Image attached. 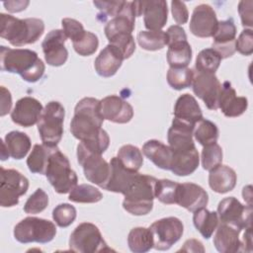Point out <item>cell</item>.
Wrapping results in <instances>:
<instances>
[{"mask_svg":"<svg viewBox=\"0 0 253 253\" xmlns=\"http://www.w3.org/2000/svg\"><path fill=\"white\" fill-rule=\"evenodd\" d=\"M104 120L100 101L92 97H85L75 106L70 131L90 151L103 154L110 144V137L102 128Z\"/></svg>","mask_w":253,"mask_h":253,"instance_id":"cell-1","label":"cell"},{"mask_svg":"<svg viewBox=\"0 0 253 253\" xmlns=\"http://www.w3.org/2000/svg\"><path fill=\"white\" fill-rule=\"evenodd\" d=\"M1 70L19 74L25 81L35 83L39 81L45 70L44 63L38 53L28 48L0 47Z\"/></svg>","mask_w":253,"mask_h":253,"instance_id":"cell-2","label":"cell"},{"mask_svg":"<svg viewBox=\"0 0 253 253\" xmlns=\"http://www.w3.org/2000/svg\"><path fill=\"white\" fill-rule=\"evenodd\" d=\"M44 32L43 21L38 18L18 19L4 13L0 14V37L14 46L36 42Z\"/></svg>","mask_w":253,"mask_h":253,"instance_id":"cell-3","label":"cell"},{"mask_svg":"<svg viewBox=\"0 0 253 253\" xmlns=\"http://www.w3.org/2000/svg\"><path fill=\"white\" fill-rule=\"evenodd\" d=\"M156 178L138 174L134 182L125 193L123 208L133 215H145L153 208Z\"/></svg>","mask_w":253,"mask_h":253,"instance_id":"cell-4","label":"cell"},{"mask_svg":"<svg viewBox=\"0 0 253 253\" xmlns=\"http://www.w3.org/2000/svg\"><path fill=\"white\" fill-rule=\"evenodd\" d=\"M44 175L58 194L69 193L78 182L77 175L71 169L68 158L57 146H53L51 149Z\"/></svg>","mask_w":253,"mask_h":253,"instance_id":"cell-5","label":"cell"},{"mask_svg":"<svg viewBox=\"0 0 253 253\" xmlns=\"http://www.w3.org/2000/svg\"><path fill=\"white\" fill-rule=\"evenodd\" d=\"M65 111L57 101L48 102L38 122V130L43 144L57 146L63 135Z\"/></svg>","mask_w":253,"mask_h":253,"instance_id":"cell-6","label":"cell"},{"mask_svg":"<svg viewBox=\"0 0 253 253\" xmlns=\"http://www.w3.org/2000/svg\"><path fill=\"white\" fill-rule=\"evenodd\" d=\"M56 234L55 224L44 218L28 216L14 227V237L20 243H48Z\"/></svg>","mask_w":253,"mask_h":253,"instance_id":"cell-7","label":"cell"},{"mask_svg":"<svg viewBox=\"0 0 253 253\" xmlns=\"http://www.w3.org/2000/svg\"><path fill=\"white\" fill-rule=\"evenodd\" d=\"M71 251L79 253H95L111 251L99 228L91 222H82L75 227L69 238Z\"/></svg>","mask_w":253,"mask_h":253,"instance_id":"cell-8","label":"cell"},{"mask_svg":"<svg viewBox=\"0 0 253 253\" xmlns=\"http://www.w3.org/2000/svg\"><path fill=\"white\" fill-rule=\"evenodd\" d=\"M77 160L82 166L84 176L89 182L103 188L110 176L111 166L103 157L90 151L82 142L77 145Z\"/></svg>","mask_w":253,"mask_h":253,"instance_id":"cell-9","label":"cell"},{"mask_svg":"<svg viewBox=\"0 0 253 253\" xmlns=\"http://www.w3.org/2000/svg\"><path fill=\"white\" fill-rule=\"evenodd\" d=\"M0 206L11 208L19 204V198L29 189V180L15 169L0 168Z\"/></svg>","mask_w":253,"mask_h":253,"instance_id":"cell-10","label":"cell"},{"mask_svg":"<svg viewBox=\"0 0 253 253\" xmlns=\"http://www.w3.org/2000/svg\"><path fill=\"white\" fill-rule=\"evenodd\" d=\"M149 228L153 236V248L159 251L170 249L184 232L183 222L175 216L158 219Z\"/></svg>","mask_w":253,"mask_h":253,"instance_id":"cell-11","label":"cell"},{"mask_svg":"<svg viewBox=\"0 0 253 253\" xmlns=\"http://www.w3.org/2000/svg\"><path fill=\"white\" fill-rule=\"evenodd\" d=\"M217 215L220 222L240 229L252 227V206L242 205L234 197L225 198L218 203Z\"/></svg>","mask_w":253,"mask_h":253,"instance_id":"cell-12","label":"cell"},{"mask_svg":"<svg viewBox=\"0 0 253 253\" xmlns=\"http://www.w3.org/2000/svg\"><path fill=\"white\" fill-rule=\"evenodd\" d=\"M192 88L195 95L203 100L208 109L212 111L218 109L221 84L215 74L198 71L194 72Z\"/></svg>","mask_w":253,"mask_h":253,"instance_id":"cell-13","label":"cell"},{"mask_svg":"<svg viewBox=\"0 0 253 253\" xmlns=\"http://www.w3.org/2000/svg\"><path fill=\"white\" fill-rule=\"evenodd\" d=\"M218 21L214 10L208 4H200L195 7L191 21L190 31L198 38H211L217 29Z\"/></svg>","mask_w":253,"mask_h":253,"instance_id":"cell-14","label":"cell"},{"mask_svg":"<svg viewBox=\"0 0 253 253\" xmlns=\"http://www.w3.org/2000/svg\"><path fill=\"white\" fill-rule=\"evenodd\" d=\"M66 40L63 30H52L45 36L42 47L48 65L61 66L66 62L68 58V51L64 45Z\"/></svg>","mask_w":253,"mask_h":253,"instance_id":"cell-15","label":"cell"},{"mask_svg":"<svg viewBox=\"0 0 253 253\" xmlns=\"http://www.w3.org/2000/svg\"><path fill=\"white\" fill-rule=\"evenodd\" d=\"M138 15L143 16L144 26L148 31H160L168 19L167 2L164 0L137 1Z\"/></svg>","mask_w":253,"mask_h":253,"instance_id":"cell-16","label":"cell"},{"mask_svg":"<svg viewBox=\"0 0 253 253\" xmlns=\"http://www.w3.org/2000/svg\"><path fill=\"white\" fill-rule=\"evenodd\" d=\"M236 27L232 18L218 22L217 29L212 36V49H214L219 56L227 58L233 55L236 51Z\"/></svg>","mask_w":253,"mask_h":253,"instance_id":"cell-17","label":"cell"},{"mask_svg":"<svg viewBox=\"0 0 253 253\" xmlns=\"http://www.w3.org/2000/svg\"><path fill=\"white\" fill-rule=\"evenodd\" d=\"M135 17L132 1H124L119 13L109 20L104 28L108 41L119 35L131 34L135 26Z\"/></svg>","mask_w":253,"mask_h":253,"instance_id":"cell-18","label":"cell"},{"mask_svg":"<svg viewBox=\"0 0 253 253\" xmlns=\"http://www.w3.org/2000/svg\"><path fill=\"white\" fill-rule=\"evenodd\" d=\"M42 111V105L39 100L27 96L16 102L11 113V119L15 124L29 127L38 124Z\"/></svg>","mask_w":253,"mask_h":253,"instance_id":"cell-19","label":"cell"},{"mask_svg":"<svg viewBox=\"0 0 253 253\" xmlns=\"http://www.w3.org/2000/svg\"><path fill=\"white\" fill-rule=\"evenodd\" d=\"M209 195L204 188L195 183H179L176 204L191 212L207 207Z\"/></svg>","mask_w":253,"mask_h":253,"instance_id":"cell-20","label":"cell"},{"mask_svg":"<svg viewBox=\"0 0 253 253\" xmlns=\"http://www.w3.org/2000/svg\"><path fill=\"white\" fill-rule=\"evenodd\" d=\"M101 113L105 120L116 124H126L133 117L131 105L117 95H110L100 101Z\"/></svg>","mask_w":253,"mask_h":253,"instance_id":"cell-21","label":"cell"},{"mask_svg":"<svg viewBox=\"0 0 253 253\" xmlns=\"http://www.w3.org/2000/svg\"><path fill=\"white\" fill-rule=\"evenodd\" d=\"M242 229L227 223L220 222L215 229L213 236V245L220 253L244 252L242 240L239 234Z\"/></svg>","mask_w":253,"mask_h":253,"instance_id":"cell-22","label":"cell"},{"mask_svg":"<svg viewBox=\"0 0 253 253\" xmlns=\"http://www.w3.org/2000/svg\"><path fill=\"white\" fill-rule=\"evenodd\" d=\"M111 173L104 190L114 193H120L125 195L130 185L134 182L138 176V172H134L126 169L119 160L118 157H113L110 161Z\"/></svg>","mask_w":253,"mask_h":253,"instance_id":"cell-23","label":"cell"},{"mask_svg":"<svg viewBox=\"0 0 253 253\" xmlns=\"http://www.w3.org/2000/svg\"><path fill=\"white\" fill-rule=\"evenodd\" d=\"M248 107V101L245 97H238L231 83L225 81L221 84L218 98V109L227 118H236L241 116Z\"/></svg>","mask_w":253,"mask_h":253,"instance_id":"cell-24","label":"cell"},{"mask_svg":"<svg viewBox=\"0 0 253 253\" xmlns=\"http://www.w3.org/2000/svg\"><path fill=\"white\" fill-rule=\"evenodd\" d=\"M125 60L122 52L114 45L107 44L94 61V67L98 75L111 77L117 73Z\"/></svg>","mask_w":253,"mask_h":253,"instance_id":"cell-25","label":"cell"},{"mask_svg":"<svg viewBox=\"0 0 253 253\" xmlns=\"http://www.w3.org/2000/svg\"><path fill=\"white\" fill-rule=\"evenodd\" d=\"M174 119L193 126L204 119L202 110L195 97L185 93L177 99L174 106Z\"/></svg>","mask_w":253,"mask_h":253,"instance_id":"cell-26","label":"cell"},{"mask_svg":"<svg viewBox=\"0 0 253 253\" xmlns=\"http://www.w3.org/2000/svg\"><path fill=\"white\" fill-rule=\"evenodd\" d=\"M199 163L200 156L196 147L186 150H172L170 170L177 176L193 174L197 170Z\"/></svg>","mask_w":253,"mask_h":253,"instance_id":"cell-27","label":"cell"},{"mask_svg":"<svg viewBox=\"0 0 253 253\" xmlns=\"http://www.w3.org/2000/svg\"><path fill=\"white\" fill-rule=\"evenodd\" d=\"M237 181L235 171L226 165H218L211 169L209 174L211 189L218 194H225L234 189Z\"/></svg>","mask_w":253,"mask_h":253,"instance_id":"cell-28","label":"cell"},{"mask_svg":"<svg viewBox=\"0 0 253 253\" xmlns=\"http://www.w3.org/2000/svg\"><path fill=\"white\" fill-rule=\"evenodd\" d=\"M142 153L158 168L170 170L172 150L169 145H166L157 139H150L143 144Z\"/></svg>","mask_w":253,"mask_h":253,"instance_id":"cell-29","label":"cell"},{"mask_svg":"<svg viewBox=\"0 0 253 253\" xmlns=\"http://www.w3.org/2000/svg\"><path fill=\"white\" fill-rule=\"evenodd\" d=\"M9 155L17 160L23 159L31 149L32 142L28 134L19 130L8 132L4 138Z\"/></svg>","mask_w":253,"mask_h":253,"instance_id":"cell-30","label":"cell"},{"mask_svg":"<svg viewBox=\"0 0 253 253\" xmlns=\"http://www.w3.org/2000/svg\"><path fill=\"white\" fill-rule=\"evenodd\" d=\"M192 59V47L187 40L168 44L167 62L172 68L187 67Z\"/></svg>","mask_w":253,"mask_h":253,"instance_id":"cell-31","label":"cell"},{"mask_svg":"<svg viewBox=\"0 0 253 253\" xmlns=\"http://www.w3.org/2000/svg\"><path fill=\"white\" fill-rule=\"evenodd\" d=\"M193 222L202 236L206 239H209L215 231L219 222V218L217 212L211 211L204 208L194 212Z\"/></svg>","mask_w":253,"mask_h":253,"instance_id":"cell-32","label":"cell"},{"mask_svg":"<svg viewBox=\"0 0 253 253\" xmlns=\"http://www.w3.org/2000/svg\"><path fill=\"white\" fill-rule=\"evenodd\" d=\"M127 245L131 252L145 253L153 248V236L150 228L134 227L127 235Z\"/></svg>","mask_w":253,"mask_h":253,"instance_id":"cell-33","label":"cell"},{"mask_svg":"<svg viewBox=\"0 0 253 253\" xmlns=\"http://www.w3.org/2000/svg\"><path fill=\"white\" fill-rule=\"evenodd\" d=\"M53 146L45 144H35L32 152L27 158V165L32 173L44 175L46 164Z\"/></svg>","mask_w":253,"mask_h":253,"instance_id":"cell-34","label":"cell"},{"mask_svg":"<svg viewBox=\"0 0 253 253\" xmlns=\"http://www.w3.org/2000/svg\"><path fill=\"white\" fill-rule=\"evenodd\" d=\"M137 42L141 48L149 51L162 49L167 45L168 40L166 32L160 31H140L137 34Z\"/></svg>","mask_w":253,"mask_h":253,"instance_id":"cell-35","label":"cell"},{"mask_svg":"<svg viewBox=\"0 0 253 253\" xmlns=\"http://www.w3.org/2000/svg\"><path fill=\"white\" fill-rule=\"evenodd\" d=\"M218 134L219 131L216 125L206 119L199 121L193 131V136L203 146L216 142Z\"/></svg>","mask_w":253,"mask_h":253,"instance_id":"cell-36","label":"cell"},{"mask_svg":"<svg viewBox=\"0 0 253 253\" xmlns=\"http://www.w3.org/2000/svg\"><path fill=\"white\" fill-rule=\"evenodd\" d=\"M68 199L73 203L92 204L100 202L103 199V194L92 185L80 184L69 192Z\"/></svg>","mask_w":253,"mask_h":253,"instance_id":"cell-37","label":"cell"},{"mask_svg":"<svg viewBox=\"0 0 253 253\" xmlns=\"http://www.w3.org/2000/svg\"><path fill=\"white\" fill-rule=\"evenodd\" d=\"M117 157L126 169L134 172H138L143 164L142 152L138 147L131 144L123 145L119 149Z\"/></svg>","mask_w":253,"mask_h":253,"instance_id":"cell-38","label":"cell"},{"mask_svg":"<svg viewBox=\"0 0 253 253\" xmlns=\"http://www.w3.org/2000/svg\"><path fill=\"white\" fill-rule=\"evenodd\" d=\"M221 57L212 48H205L201 50L196 58L195 68L198 72L215 73L219 67Z\"/></svg>","mask_w":253,"mask_h":253,"instance_id":"cell-39","label":"cell"},{"mask_svg":"<svg viewBox=\"0 0 253 253\" xmlns=\"http://www.w3.org/2000/svg\"><path fill=\"white\" fill-rule=\"evenodd\" d=\"M179 183L168 179L156 180L154 188L155 198L165 205L176 204Z\"/></svg>","mask_w":253,"mask_h":253,"instance_id":"cell-40","label":"cell"},{"mask_svg":"<svg viewBox=\"0 0 253 253\" xmlns=\"http://www.w3.org/2000/svg\"><path fill=\"white\" fill-rule=\"evenodd\" d=\"M193 79L194 71L188 67H170L167 72V82L169 86L175 90H182L192 86Z\"/></svg>","mask_w":253,"mask_h":253,"instance_id":"cell-41","label":"cell"},{"mask_svg":"<svg viewBox=\"0 0 253 253\" xmlns=\"http://www.w3.org/2000/svg\"><path fill=\"white\" fill-rule=\"evenodd\" d=\"M202 166L205 170L211 171L222 162V148L216 143L204 146L202 150Z\"/></svg>","mask_w":253,"mask_h":253,"instance_id":"cell-42","label":"cell"},{"mask_svg":"<svg viewBox=\"0 0 253 253\" xmlns=\"http://www.w3.org/2000/svg\"><path fill=\"white\" fill-rule=\"evenodd\" d=\"M74 50L82 56H89L95 53L99 46V40L98 37L91 33L86 31L84 35L78 39L77 41L72 42Z\"/></svg>","mask_w":253,"mask_h":253,"instance_id":"cell-43","label":"cell"},{"mask_svg":"<svg viewBox=\"0 0 253 253\" xmlns=\"http://www.w3.org/2000/svg\"><path fill=\"white\" fill-rule=\"evenodd\" d=\"M47 205H48L47 194L42 189L39 188L26 201L24 206V211L27 213L36 214L44 211Z\"/></svg>","mask_w":253,"mask_h":253,"instance_id":"cell-44","label":"cell"},{"mask_svg":"<svg viewBox=\"0 0 253 253\" xmlns=\"http://www.w3.org/2000/svg\"><path fill=\"white\" fill-rule=\"evenodd\" d=\"M76 209L69 204H59L52 211V218L59 227L69 226L76 218Z\"/></svg>","mask_w":253,"mask_h":253,"instance_id":"cell-45","label":"cell"},{"mask_svg":"<svg viewBox=\"0 0 253 253\" xmlns=\"http://www.w3.org/2000/svg\"><path fill=\"white\" fill-rule=\"evenodd\" d=\"M109 43L116 46L122 52L125 59L129 58L135 50V42L131 34L119 35L109 40Z\"/></svg>","mask_w":253,"mask_h":253,"instance_id":"cell-46","label":"cell"},{"mask_svg":"<svg viewBox=\"0 0 253 253\" xmlns=\"http://www.w3.org/2000/svg\"><path fill=\"white\" fill-rule=\"evenodd\" d=\"M61 25H62V30L66 35L67 39H70L72 42L80 39L86 32L84 30L83 25L75 19L64 18L61 21Z\"/></svg>","mask_w":253,"mask_h":253,"instance_id":"cell-47","label":"cell"},{"mask_svg":"<svg viewBox=\"0 0 253 253\" xmlns=\"http://www.w3.org/2000/svg\"><path fill=\"white\" fill-rule=\"evenodd\" d=\"M93 4L100 10L98 16H102L103 21H105L109 17L112 19L119 13L124 1H93Z\"/></svg>","mask_w":253,"mask_h":253,"instance_id":"cell-48","label":"cell"},{"mask_svg":"<svg viewBox=\"0 0 253 253\" xmlns=\"http://www.w3.org/2000/svg\"><path fill=\"white\" fill-rule=\"evenodd\" d=\"M236 50L243 55H251L253 52V32L251 29H245L241 32L235 42Z\"/></svg>","mask_w":253,"mask_h":253,"instance_id":"cell-49","label":"cell"},{"mask_svg":"<svg viewBox=\"0 0 253 253\" xmlns=\"http://www.w3.org/2000/svg\"><path fill=\"white\" fill-rule=\"evenodd\" d=\"M171 12L173 19L180 26L186 24L189 19V12L184 2L174 0L171 2Z\"/></svg>","mask_w":253,"mask_h":253,"instance_id":"cell-50","label":"cell"},{"mask_svg":"<svg viewBox=\"0 0 253 253\" xmlns=\"http://www.w3.org/2000/svg\"><path fill=\"white\" fill-rule=\"evenodd\" d=\"M252 6L253 1L252 0H246V1H240L238 4V13L241 18L242 26L251 28L253 25L252 20Z\"/></svg>","mask_w":253,"mask_h":253,"instance_id":"cell-51","label":"cell"},{"mask_svg":"<svg viewBox=\"0 0 253 253\" xmlns=\"http://www.w3.org/2000/svg\"><path fill=\"white\" fill-rule=\"evenodd\" d=\"M166 35H167V40H168L167 45L171 42L187 40V35L185 33V30L179 25L170 26L168 28V30L166 31Z\"/></svg>","mask_w":253,"mask_h":253,"instance_id":"cell-52","label":"cell"},{"mask_svg":"<svg viewBox=\"0 0 253 253\" xmlns=\"http://www.w3.org/2000/svg\"><path fill=\"white\" fill-rule=\"evenodd\" d=\"M12 107V96L8 89L1 86V112L0 116L4 117L7 115Z\"/></svg>","mask_w":253,"mask_h":253,"instance_id":"cell-53","label":"cell"},{"mask_svg":"<svg viewBox=\"0 0 253 253\" xmlns=\"http://www.w3.org/2000/svg\"><path fill=\"white\" fill-rule=\"evenodd\" d=\"M29 4H30L29 1H22V0L3 2V5L6 8V10H8L11 13H17L25 10Z\"/></svg>","mask_w":253,"mask_h":253,"instance_id":"cell-54","label":"cell"},{"mask_svg":"<svg viewBox=\"0 0 253 253\" xmlns=\"http://www.w3.org/2000/svg\"><path fill=\"white\" fill-rule=\"evenodd\" d=\"M180 251L184 252H205V248L203 246V243L197 239H188L185 241L183 247L180 249Z\"/></svg>","mask_w":253,"mask_h":253,"instance_id":"cell-55","label":"cell"},{"mask_svg":"<svg viewBox=\"0 0 253 253\" xmlns=\"http://www.w3.org/2000/svg\"><path fill=\"white\" fill-rule=\"evenodd\" d=\"M242 196L244 201H246L248 203L249 206H252L251 204V198H252V193H251V186H247L243 188V192H242Z\"/></svg>","mask_w":253,"mask_h":253,"instance_id":"cell-56","label":"cell"},{"mask_svg":"<svg viewBox=\"0 0 253 253\" xmlns=\"http://www.w3.org/2000/svg\"><path fill=\"white\" fill-rule=\"evenodd\" d=\"M2 142V150H1V160H6L10 155H9V152H8V149H7V146L4 142V140H1Z\"/></svg>","mask_w":253,"mask_h":253,"instance_id":"cell-57","label":"cell"}]
</instances>
